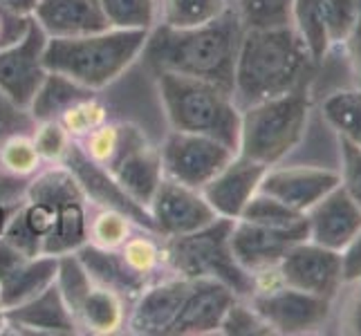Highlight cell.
I'll use <instances>...</instances> for the list:
<instances>
[{
  "instance_id": "8d00e7d4",
  "label": "cell",
  "mask_w": 361,
  "mask_h": 336,
  "mask_svg": "<svg viewBox=\"0 0 361 336\" xmlns=\"http://www.w3.org/2000/svg\"><path fill=\"white\" fill-rule=\"evenodd\" d=\"M59 121L72 139L79 142L85 135H90L94 128L102 126L104 121H108V115H106V106L97 97H88L83 101L74 104L72 108H68Z\"/></svg>"
},
{
  "instance_id": "7402d4cb",
  "label": "cell",
  "mask_w": 361,
  "mask_h": 336,
  "mask_svg": "<svg viewBox=\"0 0 361 336\" xmlns=\"http://www.w3.org/2000/svg\"><path fill=\"white\" fill-rule=\"evenodd\" d=\"M189 278H169L148 287L137 296V303L128 316V328L133 334L142 336H169V330L176 321L186 292Z\"/></svg>"
},
{
  "instance_id": "ba28073f",
  "label": "cell",
  "mask_w": 361,
  "mask_h": 336,
  "mask_svg": "<svg viewBox=\"0 0 361 336\" xmlns=\"http://www.w3.org/2000/svg\"><path fill=\"white\" fill-rule=\"evenodd\" d=\"M36 123L27 108L11 104L0 92V202L5 204L23 202L30 182L45 168L34 146Z\"/></svg>"
},
{
  "instance_id": "8fae6325",
  "label": "cell",
  "mask_w": 361,
  "mask_h": 336,
  "mask_svg": "<svg viewBox=\"0 0 361 336\" xmlns=\"http://www.w3.org/2000/svg\"><path fill=\"white\" fill-rule=\"evenodd\" d=\"M47 45V34L34 18L30 27L16 43L0 47V92L11 104L30 108L36 90L45 79L43 52Z\"/></svg>"
},
{
  "instance_id": "d590c367",
  "label": "cell",
  "mask_w": 361,
  "mask_h": 336,
  "mask_svg": "<svg viewBox=\"0 0 361 336\" xmlns=\"http://www.w3.org/2000/svg\"><path fill=\"white\" fill-rule=\"evenodd\" d=\"M220 334L227 336H267L274 334L269 323L260 316L247 298H235L220 323Z\"/></svg>"
},
{
  "instance_id": "ac0fdd59",
  "label": "cell",
  "mask_w": 361,
  "mask_h": 336,
  "mask_svg": "<svg viewBox=\"0 0 361 336\" xmlns=\"http://www.w3.org/2000/svg\"><path fill=\"white\" fill-rule=\"evenodd\" d=\"M265 173V164L235 153L229 159V164L204 186L202 195L218 218L238 220L249 200L260 191V182H263Z\"/></svg>"
},
{
  "instance_id": "836d02e7",
  "label": "cell",
  "mask_w": 361,
  "mask_h": 336,
  "mask_svg": "<svg viewBox=\"0 0 361 336\" xmlns=\"http://www.w3.org/2000/svg\"><path fill=\"white\" fill-rule=\"evenodd\" d=\"M133 220L121 211L102 206V211L88 220V242L104 249H119L130 238Z\"/></svg>"
},
{
  "instance_id": "2e32d148",
  "label": "cell",
  "mask_w": 361,
  "mask_h": 336,
  "mask_svg": "<svg viewBox=\"0 0 361 336\" xmlns=\"http://www.w3.org/2000/svg\"><path fill=\"white\" fill-rule=\"evenodd\" d=\"M61 164H63L72 173V175L77 178L85 197H90V200H94L97 204H102V206L121 211V213H126L137 224V227H144L146 231L155 233V227H153V220H151V213H148V209L142 206V204H137L133 197L115 182V178L110 175L104 166L94 164V161L81 151L79 144L74 139L68 146V151H66L63 159H61Z\"/></svg>"
},
{
  "instance_id": "484cf974",
  "label": "cell",
  "mask_w": 361,
  "mask_h": 336,
  "mask_svg": "<svg viewBox=\"0 0 361 336\" xmlns=\"http://www.w3.org/2000/svg\"><path fill=\"white\" fill-rule=\"evenodd\" d=\"M88 97H94V90L85 88V85L72 81L59 72H47L27 110L36 121H59L68 108Z\"/></svg>"
},
{
  "instance_id": "60d3db41",
  "label": "cell",
  "mask_w": 361,
  "mask_h": 336,
  "mask_svg": "<svg viewBox=\"0 0 361 336\" xmlns=\"http://www.w3.org/2000/svg\"><path fill=\"white\" fill-rule=\"evenodd\" d=\"M339 159H341V189L361 206V146L337 137Z\"/></svg>"
},
{
  "instance_id": "4316f807",
  "label": "cell",
  "mask_w": 361,
  "mask_h": 336,
  "mask_svg": "<svg viewBox=\"0 0 361 336\" xmlns=\"http://www.w3.org/2000/svg\"><path fill=\"white\" fill-rule=\"evenodd\" d=\"M74 321H77L79 330L90 334H115L126 323L123 298L102 285H92V290L74 314Z\"/></svg>"
},
{
  "instance_id": "4dcf8cb0",
  "label": "cell",
  "mask_w": 361,
  "mask_h": 336,
  "mask_svg": "<svg viewBox=\"0 0 361 336\" xmlns=\"http://www.w3.org/2000/svg\"><path fill=\"white\" fill-rule=\"evenodd\" d=\"M240 220L265 224V227H271V229H296L307 224L305 213H298L292 206L283 204L281 200H276V197H271L263 191H258L252 200H249Z\"/></svg>"
},
{
  "instance_id": "d4e9b609",
  "label": "cell",
  "mask_w": 361,
  "mask_h": 336,
  "mask_svg": "<svg viewBox=\"0 0 361 336\" xmlns=\"http://www.w3.org/2000/svg\"><path fill=\"white\" fill-rule=\"evenodd\" d=\"M56 271L59 256L41 254L34 258H25L7 276L0 278V298H3L5 309L16 307L30 301V298L39 296L56 280Z\"/></svg>"
},
{
  "instance_id": "5bb4252c",
  "label": "cell",
  "mask_w": 361,
  "mask_h": 336,
  "mask_svg": "<svg viewBox=\"0 0 361 336\" xmlns=\"http://www.w3.org/2000/svg\"><path fill=\"white\" fill-rule=\"evenodd\" d=\"M106 170L137 204L146 209L153 193L157 191L161 178H164L159 148H155L146 139V135L137 126H130V123H126L119 153L106 166Z\"/></svg>"
},
{
  "instance_id": "5b68a950",
  "label": "cell",
  "mask_w": 361,
  "mask_h": 336,
  "mask_svg": "<svg viewBox=\"0 0 361 336\" xmlns=\"http://www.w3.org/2000/svg\"><path fill=\"white\" fill-rule=\"evenodd\" d=\"M312 99L305 88L249 104L240 112L238 153L260 164L276 166L301 144L307 130Z\"/></svg>"
},
{
  "instance_id": "d6a6232c",
  "label": "cell",
  "mask_w": 361,
  "mask_h": 336,
  "mask_svg": "<svg viewBox=\"0 0 361 336\" xmlns=\"http://www.w3.org/2000/svg\"><path fill=\"white\" fill-rule=\"evenodd\" d=\"M294 0H238L235 9L247 27H285L292 25Z\"/></svg>"
},
{
  "instance_id": "6da1fadb",
  "label": "cell",
  "mask_w": 361,
  "mask_h": 336,
  "mask_svg": "<svg viewBox=\"0 0 361 336\" xmlns=\"http://www.w3.org/2000/svg\"><path fill=\"white\" fill-rule=\"evenodd\" d=\"M245 25L231 5L216 20L195 27H159L148 32L144 45L146 63L155 72H176L204 79L233 92V74Z\"/></svg>"
},
{
  "instance_id": "f1b7e54d",
  "label": "cell",
  "mask_w": 361,
  "mask_h": 336,
  "mask_svg": "<svg viewBox=\"0 0 361 336\" xmlns=\"http://www.w3.org/2000/svg\"><path fill=\"white\" fill-rule=\"evenodd\" d=\"M321 115L337 137L361 146V88L332 92L323 101Z\"/></svg>"
},
{
  "instance_id": "7dc6e473",
  "label": "cell",
  "mask_w": 361,
  "mask_h": 336,
  "mask_svg": "<svg viewBox=\"0 0 361 336\" xmlns=\"http://www.w3.org/2000/svg\"><path fill=\"white\" fill-rule=\"evenodd\" d=\"M36 3H39V0H0V5H3L7 11L18 14V16H32Z\"/></svg>"
},
{
  "instance_id": "bcb514c9",
  "label": "cell",
  "mask_w": 361,
  "mask_h": 336,
  "mask_svg": "<svg viewBox=\"0 0 361 336\" xmlns=\"http://www.w3.org/2000/svg\"><path fill=\"white\" fill-rule=\"evenodd\" d=\"M25 258H30V256H25L23 251H18L14 244L7 242L3 235H0V278L7 276V273L16 265H20Z\"/></svg>"
},
{
  "instance_id": "277c9868",
  "label": "cell",
  "mask_w": 361,
  "mask_h": 336,
  "mask_svg": "<svg viewBox=\"0 0 361 336\" xmlns=\"http://www.w3.org/2000/svg\"><path fill=\"white\" fill-rule=\"evenodd\" d=\"M157 90L173 130L214 137L238 153L243 108L231 90L176 72H157Z\"/></svg>"
},
{
  "instance_id": "e575fe53",
  "label": "cell",
  "mask_w": 361,
  "mask_h": 336,
  "mask_svg": "<svg viewBox=\"0 0 361 336\" xmlns=\"http://www.w3.org/2000/svg\"><path fill=\"white\" fill-rule=\"evenodd\" d=\"M123 132H126V123L104 121L102 126L94 128L90 135H85L77 144L94 164L106 168L119 153L121 142H123Z\"/></svg>"
},
{
  "instance_id": "30bf717a",
  "label": "cell",
  "mask_w": 361,
  "mask_h": 336,
  "mask_svg": "<svg viewBox=\"0 0 361 336\" xmlns=\"http://www.w3.org/2000/svg\"><path fill=\"white\" fill-rule=\"evenodd\" d=\"M247 301L269 323L274 334H305L323 328L334 303L330 298L294 290L283 282L256 290Z\"/></svg>"
},
{
  "instance_id": "83f0119b",
  "label": "cell",
  "mask_w": 361,
  "mask_h": 336,
  "mask_svg": "<svg viewBox=\"0 0 361 336\" xmlns=\"http://www.w3.org/2000/svg\"><path fill=\"white\" fill-rule=\"evenodd\" d=\"M292 27L307 45L310 54L321 63L323 56L330 52L332 41L328 34L326 14L321 0H294L292 5Z\"/></svg>"
},
{
  "instance_id": "ab89813d",
  "label": "cell",
  "mask_w": 361,
  "mask_h": 336,
  "mask_svg": "<svg viewBox=\"0 0 361 336\" xmlns=\"http://www.w3.org/2000/svg\"><path fill=\"white\" fill-rule=\"evenodd\" d=\"M72 144V137L61 126V121H39L34 130V146L39 151L43 161H56L61 164L68 146Z\"/></svg>"
},
{
  "instance_id": "8992f818",
  "label": "cell",
  "mask_w": 361,
  "mask_h": 336,
  "mask_svg": "<svg viewBox=\"0 0 361 336\" xmlns=\"http://www.w3.org/2000/svg\"><path fill=\"white\" fill-rule=\"evenodd\" d=\"M229 218H216L193 233L173 235L161 244V260L182 278H214L225 282L238 298H249L256 292V278L235 260L231 251Z\"/></svg>"
},
{
  "instance_id": "681fc988",
  "label": "cell",
  "mask_w": 361,
  "mask_h": 336,
  "mask_svg": "<svg viewBox=\"0 0 361 336\" xmlns=\"http://www.w3.org/2000/svg\"><path fill=\"white\" fill-rule=\"evenodd\" d=\"M7 328V321H5V305H3V298H0V334L5 332Z\"/></svg>"
},
{
  "instance_id": "f6af8a7d",
  "label": "cell",
  "mask_w": 361,
  "mask_h": 336,
  "mask_svg": "<svg viewBox=\"0 0 361 336\" xmlns=\"http://www.w3.org/2000/svg\"><path fill=\"white\" fill-rule=\"evenodd\" d=\"M348 47V56H350V66L355 77L359 79V88H361V11H359V18L355 23L353 32L348 34V39L343 41Z\"/></svg>"
},
{
  "instance_id": "7c38bea8",
  "label": "cell",
  "mask_w": 361,
  "mask_h": 336,
  "mask_svg": "<svg viewBox=\"0 0 361 336\" xmlns=\"http://www.w3.org/2000/svg\"><path fill=\"white\" fill-rule=\"evenodd\" d=\"M276 269L283 285L330 298V301H334L341 287H345L339 251L321 247L310 238L296 242Z\"/></svg>"
},
{
  "instance_id": "ffe728a7",
  "label": "cell",
  "mask_w": 361,
  "mask_h": 336,
  "mask_svg": "<svg viewBox=\"0 0 361 336\" xmlns=\"http://www.w3.org/2000/svg\"><path fill=\"white\" fill-rule=\"evenodd\" d=\"M305 220L310 240L332 251H341L361 229V206L339 184L337 189L323 195L312 209L305 211Z\"/></svg>"
},
{
  "instance_id": "cb8c5ba5",
  "label": "cell",
  "mask_w": 361,
  "mask_h": 336,
  "mask_svg": "<svg viewBox=\"0 0 361 336\" xmlns=\"http://www.w3.org/2000/svg\"><path fill=\"white\" fill-rule=\"evenodd\" d=\"M74 254L79 256L94 285L113 290L121 298H137L148 287V282H151L142 273H137L128 267L119 249H104L92 242H85Z\"/></svg>"
},
{
  "instance_id": "7bdbcfd3",
  "label": "cell",
  "mask_w": 361,
  "mask_h": 336,
  "mask_svg": "<svg viewBox=\"0 0 361 336\" xmlns=\"http://www.w3.org/2000/svg\"><path fill=\"white\" fill-rule=\"evenodd\" d=\"M348 287H353V292L348 294L345 303H343L339 325H341L343 334L361 336V282L348 285Z\"/></svg>"
},
{
  "instance_id": "1f68e13d",
  "label": "cell",
  "mask_w": 361,
  "mask_h": 336,
  "mask_svg": "<svg viewBox=\"0 0 361 336\" xmlns=\"http://www.w3.org/2000/svg\"><path fill=\"white\" fill-rule=\"evenodd\" d=\"M110 27L153 30L155 0H99Z\"/></svg>"
},
{
  "instance_id": "d6986e66",
  "label": "cell",
  "mask_w": 361,
  "mask_h": 336,
  "mask_svg": "<svg viewBox=\"0 0 361 336\" xmlns=\"http://www.w3.org/2000/svg\"><path fill=\"white\" fill-rule=\"evenodd\" d=\"M235 296L231 287L214 278H195L189 285L182 307L173 321L169 336H197L214 334L220 330L227 309L233 305Z\"/></svg>"
},
{
  "instance_id": "b9f144b4",
  "label": "cell",
  "mask_w": 361,
  "mask_h": 336,
  "mask_svg": "<svg viewBox=\"0 0 361 336\" xmlns=\"http://www.w3.org/2000/svg\"><path fill=\"white\" fill-rule=\"evenodd\" d=\"M341 273H343V285H355L361 282V229L355 233V238L348 242L341 251Z\"/></svg>"
},
{
  "instance_id": "74e56055",
  "label": "cell",
  "mask_w": 361,
  "mask_h": 336,
  "mask_svg": "<svg viewBox=\"0 0 361 336\" xmlns=\"http://www.w3.org/2000/svg\"><path fill=\"white\" fill-rule=\"evenodd\" d=\"M123 260L128 267L144 278L151 280V276L157 271V267L164 263L161 260V247L151 238V235H130V238L119 247Z\"/></svg>"
},
{
  "instance_id": "ee69618b",
  "label": "cell",
  "mask_w": 361,
  "mask_h": 336,
  "mask_svg": "<svg viewBox=\"0 0 361 336\" xmlns=\"http://www.w3.org/2000/svg\"><path fill=\"white\" fill-rule=\"evenodd\" d=\"M32 16H18L7 11L3 5H0V47L16 43L20 36L27 32Z\"/></svg>"
},
{
  "instance_id": "603a6c76",
  "label": "cell",
  "mask_w": 361,
  "mask_h": 336,
  "mask_svg": "<svg viewBox=\"0 0 361 336\" xmlns=\"http://www.w3.org/2000/svg\"><path fill=\"white\" fill-rule=\"evenodd\" d=\"M5 321L9 332L18 334H79V325L74 321L68 303L63 301L56 280L43 290L39 296L30 298L16 307L5 309Z\"/></svg>"
},
{
  "instance_id": "52a82bcc",
  "label": "cell",
  "mask_w": 361,
  "mask_h": 336,
  "mask_svg": "<svg viewBox=\"0 0 361 336\" xmlns=\"http://www.w3.org/2000/svg\"><path fill=\"white\" fill-rule=\"evenodd\" d=\"M25 200L43 202L56 211L54 229L43 240V254H74L88 242V209H85L88 197L77 178L63 164L36 173L25 191Z\"/></svg>"
},
{
  "instance_id": "3957f363",
  "label": "cell",
  "mask_w": 361,
  "mask_h": 336,
  "mask_svg": "<svg viewBox=\"0 0 361 336\" xmlns=\"http://www.w3.org/2000/svg\"><path fill=\"white\" fill-rule=\"evenodd\" d=\"M151 30L97 32L74 39H47L43 63L90 90H104L142 56Z\"/></svg>"
},
{
  "instance_id": "f546056e",
  "label": "cell",
  "mask_w": 361,
  "mask_h": 336,
  "mask_svg": "<svg viewBox=\"0 0 361 336\" xmlns=\"http://www.w3.org/2000/svg\"><path fill=\"white\" fill-rule=\"evenodd\" d=\"M229 7V0H161V20L169 27H195L216 20Z\"/></svg>"
},
{
  "instance_id": "9c48e42d",
  "label": "cell",
  "mask_w": 361,
  "mask_h": 336,
  "mask_svg": "<svg viewBox=\"0 0 361 336\" xmlns=\"http://www.w3.org/2000/svg\"><path fill=\"white\" fill-rule=\"evenodd\" d=\"M235 155L229 146L207 135L171 130L159 148L164 178L202 191Z\"/></svg>"
},
{
  "instance_id": "44dd1931",
  "label": "cell",
  "mask_w": 361,
  "mask_h": 336,
  "mask_svg": "<svg viewBox=\"0 0 361 336\" xmlns=\"http://www.w3.org/2000/svg\"><path fill=\"white\" fill-rule=\"evenodd\" d=\"M32 18L47 39H74L110 30L99 0H39Z\"/></svg>"
},
{
  "instance_id": "f35d334b",
  "label": "cell",
  "mask_w": 361,
  "mask_h": 336,
  "mask_svg": "<svg viewBox=\"0 0 361 336\" xmlns=\"http://www.w3.org/2000/svg\"><path fill=\"white\" fill-rule=\"evenodd\" d=\"M321 3H323V14H326V25L332 45L343 43L359 18L361 0H321Z\"/></svg>"
},
{
  "instance_id": "9a60e30c",
  "label": "cell",
  "mask_w": 361,
  "mask_h": 336,
  "mask_svg": "<svg viewBox=\"0 0 361 336\" xmlns=\"http://www.w3.org/2000/svg\"><path fill=\"white\" fill-rule=\"evenodd\" d=\"M301 240H307V224L296 229H271L238 218L231 229V251L252 276L276 269L285 254Z\"/></svg>"
},
{
  "instance_id": "c3c4849f",
  "label": "cell",
  "mask_w": 361,
  "mask_h": 336,
  "mask_svg": "<svg viewBox=\"0 0 361 336\" xmlns=\"http://www.w3.org/2000/svg\"><path fill=\"white\" fill-rule=\"evenodd\" d=\"M18 204H20V202H18ZM18 204H5V202H0V235H3V231H5V227H7V222H9L11 213H14Z\"/></svg>"
},
{
  "instance_id": "7a4b0ae2",
  "label": "cell",
  "mask_w": 361,
  "mask_h": 336,
  "mask_svg": "<svg viewBox=\"0 0 361 336\" xmlns=\"http://www.w3.org/2000/svg\"><path fill=\"white\" fill-rule=\"evenodd\" d=\"M317 61L292 25L247 27L238 47L233 97L240 108L305 88Z\"/></svg>"
},
{
  "instance_id": "4fadbf2b",
  "label": "cell",
  "mask_w": 361,
  "mask_h": 336,
  "mask_svg": "<svg viewBox=\"0 0 361 336\" xmlns=\"http://www.w3.org/2000/svg\"><path fill=\"white\" fill-rule=\"evenodd\" d=\"M148 213H151L155 233L161 238L193 233L218 218L216 211L204 200L202 191L184 186L171 178H161L157 191L148 202Z\"/></svg>"
},
{
  "instance_id": "e0dca14e",
  "label": "cell",
  "mask_w": 361,
  "mask_h": 336,
  "mask_svg": "<svg viewBox=\"0 0 361 336\" xmlns=\"http://www.w3.org/2000/svg\"><path fill=\"white\" fill-rule=\"evenodd\" d=\"M341 184L339 170L323 166H269L260 191L292 206L298 213L312 209L323 195Z\"/></svg>"
}]
</instances>
